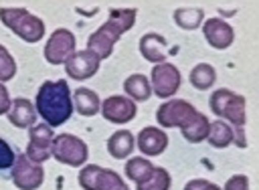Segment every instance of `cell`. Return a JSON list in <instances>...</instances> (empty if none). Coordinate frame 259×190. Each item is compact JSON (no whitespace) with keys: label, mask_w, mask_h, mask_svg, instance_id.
<instances>
[{"label":"cell","mask_w":259,"mask_h":190,"mask_svg":"<svg viewBox=\"0 0 259 190\" xmlns=\"http://www.w3.org/2000/svg\"><path fill=\"white\" fill-rule=\"evenodd\" d=\"M136 146L146 158L160 156L168 148V133L162 127L148 125V127L140 129V133L136 135Z\"/></svg>","instance_id":"9a60e30c"},{"label":"cell","mask_w":259,"mask_h":190,"mask_svg":"<svg viewBox=\"0 0 259 190\" xmlns=\"http://www.w3.org/2000/svg\"><path fill=\"white\" fill-rule=\"evenodd\" d=\"M184 190H223L219 184L210 182V180H204V178H192L184 184Z\"/></svg>","instance_id":"f1b7e54d"},{"label":"cell","mask_w":259,"mask_h":190,"mask_svg":"<svg viewBox=\"0 0 259 190\" xmlns=\"http://www.w3.org/2000/svg\"><path fill=\"white\" fill-rule=\"evenodd\" d=\"M34 109L45 119V123L49 127H57V125H63L65 121H69L73 115V109H75L69 83L65 79L45 81L36 91Z\"/></svg>","instance_id":"6da1fadb"},{"label":"cell","mask_w":259,"mask_h":190,"mask_svg":"<svg viewBox=\"0 0 259 190\" xmlns=\"http://www.w3.org/2000/svg\"><path fill=\"white\" fill-rule=\"evenodd\" d=\"M53 127H49L47 123H34L32 127H28V146H26V156L36 162L42 164L45 160L51 158V146H53Z\"/></svg>","instance_id":"30bf717a"},{"label":"cell","mask_w":259,"mask_h":190,"mask_svg":"<svg viewBox=\"0 0 259 190\" xmlns=\"http://www.w3.org/2000/svg\"><path fill=\"white\" fill-rule=\"evenodd\" d=\"M77 182L83 190H130L115 170L97 164H85L77 176Z\"/></svg>","instance_id":"8992f818"},{"label":"cell","mask_w":259,"mask_h":190,"mask_svg":"<svg viewBox=\"0 0 259 190\" xmlns=\"http://www.w3.org/2000/svg\"><path fill=\"white\" fill-rule=\"evenodd\" d=\"M16 71H18V67H16L14 57L10 55V51L4 44H0V83H6L10 79H14Z\"/></svg>","instance_id":"4316f807"},{"label":"cell","mask_w":259,"mask_h":190,"mask_svg":"<svg viewBox=\"0 0 259 190\" xmlns=\"http://www.w3.org/2000/svg\"><path fill=\"white\" fill-rule=\"evenodd\" d=\"M202 34L206 38V42L217 49V51H225L233 44L235 40V30L233 26L223 20V18H208L202 22Z\"/></svg>","instance_id":"5bb4252c"},{"label":"cell","mask_w":259,"mask_h":190,"mask_svg":"<svg viewBox=\"0 0 259 190\" xmlns=\"http://www.w3.org/2000/svg\"><path fill=\"white\" fill-rule=\"evenodd\" d=\"M194 111V105L186 99H166L156 109V121L162 127H180Z\"/></svg>","instance_id":"7c38bea8"},{"label":"cell","mask_w":259,"mask_h":190,"mask_svg":"<svg viewBox=\"0 0 259 190\" xmlns=\"http://www.w3.org/2000/svg\"><path fill=\"white\" fill-rule=\"evenodd\" d=\"M0 20L6 28H10L16 36H20L24 42L32 44L45 38V22L20 6H2L0 8Z\"/></svg>","instance_id":"3957f363"},{"label":"cell","mask_w":259,"mask_h":190,"mask_svg":"<svg viewBox=\"0 0 259 190\" xmlns=\"http://www.w3.org/2000/svg\"><path fill=\"white\" fill-rule=\"evenodd\" d=\"M10 103H12L10 93H8L6 85H4V83H0V115H6V113H8Z\"/></svg>","instance_id":"4dcf8cb0"},{"label":"cell","mask_w":259,"mask_h":190,"mask_svg":"<svg viewBox=\"0 0 259 190\" xmlns=\"http://www.w3.org/2000/svg\"><path fill=\"white\" fill-rule=\"evenodd\" d=\"M152 170H154V164L148 158H130L123 166V172H125L127 180H132L136 184L144 182L152 174Z\"/></svg>","instance_id":"cb8c5ba5"},{"label":"cell","mask_w":259,"mask_h":190,"mask_svg":"<svg viewBox=\"0 0 259 190\" xmlns=\"http://www.w3.org/2000/svg\"><path fill=\"white\" fill-rule=\"evenodd\" d=\"M170 184H172L170 172L162 166H154L152 174L144 182L136 184V190H170Z\"/></svg>","instance_id":"d4e9b609"},{"label":"cell","mask_w":259,"mask_h":190,"mask_svg":"<svg viewBox=\"0 0 259 190\" xmlns=\"http://www.w3.org/2000/svg\"><path fill=\"white\" fill-rule=\"evenodd\" d=\"M51 158H55L59 164H65L71 168H81V166H85V162L89 158V148L75 133H57L53 137Z\"/></svg>","instance_id":"5b68a950"},{"label":"cell","mask_w":259,"mask_h":190,"mask_svg":"<svg viewBox=\"0 0 259 190\" xmlns=\"http://www.w3.org/2000/svg\"><path fill=\"white\" fill-rule=\"evenodd\" d=\"M172 18L182 30H194L204 22V12L200 8H176Z\"/></svg>","instance_id":"484cf974"},{"label":"cell","mask_w":259,"mask_h":190,"mask_svg":"<svg viewBox=\"0 0 259 190\" xmlns=\"http://www.w3.org/2000/svg\"><path fill=\"white\" fill-rule=\"evenodd\" d=\"M99 67H101V59L93 51L83 49V51H75L67 59L65 73L75 81H85V79H91L99 71Z\"/></svg>","instance_id":"8fae6325"},{"label":"cell","mask_w":259,"mask_h":190,"mask_svg":"<svg viewBox=\"0 0 259 190\" xmlns=\"http://www.w3.org/2000/svg\"><path fill=\"white\" fill-rule=\"evenodd\" d=\"M8 121L14 125V127H32L34 121H36V109L32 105L30 99H24V97H18V99H12L10 103V109H8Z\"/></svg>","instance_id":"2e32d148"},{"label":"cell","mask_w":259,"mask_h":190,"mask_svg":"<svg viewBox=\"0 0 259 190\" xmlns=\"http://www.w3.org/2000/svg\"><path fill=\"white\" fill-rule=\"evenodd\" d=\"M208 125H210L208 117H206L204 113H200V111H194V113L180 125V133H182V137H184L186 141H190V144H200V141H204L206 135H208Z\"/></svg>","instance_id":"ac0fdd59"},{"label":"cell","mask_w":259,"mask_h":190,"mask_svg":"<svg viewBox=\"0 0 259 190\" xmlns=\"http://www.w3.org/2000/svg\"><path fill=\"white\" fill-rule=\"evenodd\" d=\"M10 178L18 190H38L45 182V168L42 164L32 162L26 154H18Z\"/></svg>","instance_id":"52a82bcc"},{"label":"cell","mask_w":259,"mask_h":190,"mask_svg":"<svg viewBox=\"0 0 259 190\" xmlns=\"http://www.w3.org/2000/svg\"><path fill=\"white\" fill-rule=\"evenodd\" d=\"M188 79H190V85H192L194 89L206 91V89H210V87L214 85V81H217V71H214V67L208 65V63H198V65L192 67Z\"/></svg>","instance_id":"603a6c76"},{"label":"cell","mask_w":259,"mask_h":190,"mask_svg":"<svg viewBox=\"0 0 259 190\" xmlns=\"http://www.w3.org/2000/svg\"><path fill=\"white\" fill-rule=\"evenodd\" d=\"M99 113H101L107 121H111V123H115V125H123V123H130V121L136 117L138 107H136V103H134L130 97H125V95H111V97H107V99L101 103Z\"/></svg>","instance_id":"4fadbf2b"},{"label":"cell","mask_w":259,"mask_h":190,"mask_svg":"<svg viewBox=\"0 0 259 190\" xmlns=\"http://www.w3.org/2000/svg\"><path fill=\"white\" fill-rule=\"evenodd\" d=\"M73 107L79 115L83 117H93L99 113L101 109V101L97 97V93L89 87H77L73 91Z\"/></svg>","instance_id":"ffe728a7"},{"label":"cell","mask_w":259,"mask_h":190,"mask_svg":"<svg viewBox=\"0 0 259 190\" xmlns=\"http://www.w3.org/2000/svg\"><path fill=\"white\" fill-rule=\"evenodd\" d=\"M223 190H249V178L245 174H235L225 182Z\"/></svg>","instance_id":"f546056e"},{"label":"cell","mask_w":259,"mask_h":190,"mask_svg":"<svg viewBox=\"0 0 259 190\" xmlns=\"http://www.w3.org/2000/svg\"><path fill=\"white\" fill-rule=\"evenodd\" d=\"M182 83L180 71L176 65L172 63H160L154 65L152 73H150V87H152V95H158L160 99H172L174 93H178Z\"/></svg>","instance_id":"ba28073f"},{"label":"cell","mask_w":259,"mask_h":190,"mask_svg":"<svg viewBox=\"0 0 259 190\" xmlns=\"http://www.w3.org/2000/svg\"><path fill=\"white\" fill-rule=\"evenodd\" d=\"M136 150V137L132 131L127 129H117L109 135L107 139V152L111 158L115 160H125L132 156V152Z\"/></svg>","instance_id":"d6986e66"},{"label":"cell","mask_w":259,"mask_h":190,"mask_svg":"<svg viewBox=\"0 0 259 190\" xmlns=\"http://www.w3.org/2000/svg\"><path fill=\"white\" fill-rule=\"evenodd\" d=\"M75 46H77V40H75V34L69 28H55L49 34V40L45 44L42 55H45L47 63H51V65H63L77 51Z\"/></svg>","instance_id":"9c48e42d"},{"label":"cell","mask_w":259,"mask_h":190,"mask_svg":"<svg viewBox=\"0 0 259 190\" xmlns=\"http://www.w3.org/2000/svg\"><path fill=\"white\" fill-rule=\"evenodd\" d=\"M235 139V131L233 127L223 121V119H217V121H210L208 125V135H206V141L217 148V150H223V148H229Z\"/></svg>","instance_id":"7402d4cb"},{"label":"cell","mask_w":259,"mask_h":190,"mask_svg":"<svg viewBox=\"0 0 259 190\" xmlns=\"http://www.w3.org/2000/svg\"><path fill=\"white\" fill-rule=\"evenodd\" d=\"M208 105H210V111L227 121L233 129H245V121H247V115H245V97L227 89V87H221L217 89L214 93H210V99H208Z\"/></svg>","instance_id":"277c9868"},{"label":"cell","mask_w":259,"mask_h":190,"mask_svg":"<svg viewBox=\"0 0 259 190\" xmlns=\"http://www.w3.org/2000/svg\"><path fill=\"white\" fill-rule=\"evenodd\" d=\"M136 8H111L109 10V18L95 30L89 34L87 38V49L93 51L101 61L111 57L113 46L117 44V40L121 38L123 32H127L134 22H136Z\"/></svg>","instance_id":"7a4b0ae2"},{"label":"cell","mask_w":259,"mask_h":190,"mask_svg":"<svg viewBox=\"0 0 259 190\" xmlns=\"http://www.w3.org/2000/svg\"><path fill=\"white\" fill-rule=\"evenodd\" d=\"M123 91L125 97H130L134 103L136 101H148L152 97V87H150V79L142 73H134L123 81Z\"/></svg>","instance_id":"44dd1931"},{"label":"cell","mask_w":259,"mask_h":190,"mask_svg":"<svg viewBox=\"0 0 259 190\" xmlns=\"http://www.w3.org/2000/svg\"><path fill=\"white\" fill-rule=\"evenodd\" d=\"M14 160H16V154L14 150L10 148V144L6 139L0 137V170H8L14 166Z\"/></svg>","instance_id":"83f0119b"},{"label":"cell","mask_w":259,"mask_h":190,"mask_svg":"<svg viewBox=\"0 0 259 190\" xmlns=\"http://www.w3.org/2000/svg\"><path fill=\"white\" fill-rule=\"evenodd\" d=\"M140 55L154 63V65H160V63H166V38L158 32H146L142 38H140Z\"/></svg>","instance_id":"e0dca14e"}]
</instances>
